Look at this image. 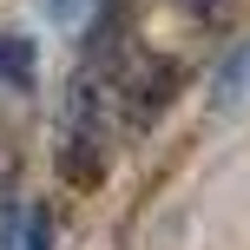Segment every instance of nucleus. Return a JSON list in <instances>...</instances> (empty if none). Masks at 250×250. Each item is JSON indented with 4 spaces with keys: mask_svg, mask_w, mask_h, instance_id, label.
Masks as SVG:
<instances>
[{
    "mask_svg": "<svg viewBox=\"0 0 250 250\" xmlns=\"http://www.w3.org/2000/svg\"><path fill=\"white\" fill-rule=\"evenodd\" d=\"M33 79H40V46L26 33H0V86L33 92Z\"/></svg>",
    "mask_w": 250,
    "mask_h": 250,
    "instance_id": "nucleus-1",
    "label": "nucleus"
},
{
    "mask_svg": "<svg viewBox=\"0 0 250 250\" xmlns=\"http://www.w3.org/2000/svg\"><path fill=\"white\" fill-rule=\"evenodd\" d=\"M20 250H53V211H46V204H26V217H20Z\"/></svg>",
    "mask_w": 250,
    "mask_h": 250,
    "instance_id": "nucleus-2",
    "label": "nucleus"
},
{
    "mask_svg": "<svg viewBox=\"0 0 250 250\" xmlns=\"http://www.w3.org/2000/svg\"><path fill=\"white\" fill-rule=\"evenodd\" d=\"M178 7H185V13H217L224 0H178Z\"/></svg>",
    "mask_w": 250,
    "mask_h": 250,
    "instance_id": "nucleus-4",
    "label": "nucleus"
},
{
    "mask_svg": "<svg viewBox=\"0 0 250 250\" xmlns=\"http://www.w3.org/2000/svg\"><path fill=\"white\" fill-rule=\"evenodd\" d=\"M40 13H46V20H79L86 0H40Z\"/></svg>",
    "mask_w": 250,
    "mask_h": 250,
    "instance_id": "nucleus-3",
    "label": "nucleus"
}]
</instances>
